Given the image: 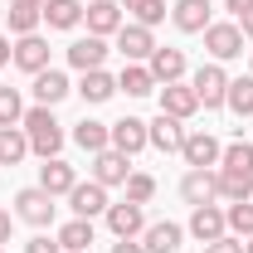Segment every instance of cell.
Returning a JSON list of instances; mask_svg holds the SVG:
<instances>
[{
	"label": "cell",
	"mask_w": 253,
	"mask_h": 253,
	"mask_svg": "<svg viewBox=\"0 0 253 253\" xmlns=\"http://www.w3.org/2000/svg\"><path fill=\"white\" fill-rule=\"evenodd\" d=\"M20 126H25V136H30V151H39L44 161L63 151V126L54 122L49 107H30V112L20 117Z\"/></svg>",
	"instance_id": "1"
},
{
	"label": "cell",
	"mask_w": 253,
	"mask_h": 253,
	"mask_svg": "<svg viewBox=\"0 0 253 253\" xmlns=\"http://www.w3.org/2000/svg\"><path fill=\"white\" fill-rule=\"evenodd\" d=\"M190 88L200 97V107H224V97H229V73H224L219 63H200L195 78H190Z\"/></svg>",
	"instance_id": "2"
},
{
	"label": "cell",
	"mask_w": 253,
	"mask_h": 253,
	"mask_svg": "<svg viewBox=\"0 0 253 253\" xmlns=\"http://www.w3.org/2000/svg\"><path fill=\"white\" fill-rule=\"evenodd\" d=\"M15 214L25 224H34V229H44V224H54V195L44 185H30L15 195Z\"/></svg>",
	"instance_id": "3"
},
{
	"label": "cell",
	"mask_w": 253,
	"mask_h": 253,
	"mask_svg": "<svg viewBox=\"0 0 253 253\" xmlns=\"http://www.w3.org/2000/svg\"><path fill=\"white\" fill-rule=\"evenodd\" d=\"M180 156H185L190 170H210V166H219L224 146L210 136V131H185V141H180Z\"/></svg>",
	"instance_id": "4"
},
{
	"label": "cell",
	"mask_w": 253,
	"mask_h": 253,
	"mask_svg": "<svg viewBox=\"0 0 253 253\" xmlns=\"http://www.w3.org/2000/svg\"><path fill=\"white\" fill-rule=\"evenodd\" d=\"M107 229H112L117 239H136V234H146V210H141V205H131V200L107 205Z\"/></svg>",
	"instance_id": "5"
},
{
	"label": "cell",
	"mask_w": 253,
	"mask_h": 253,
	"mask_svg": "<svg viewBox=\"0 0 253 253\" xmlns=\"http://www.w3.org/2000/svg\"><path fill=\"white\" fill-rule=\"evenodd\" d=\"M205 49L214 54V63L239 59V54H244V30H239V25H210V30H205Z\"/></svg>",
	"instance_id": "6"
},
{
	"label": "cell",
	"mask_w": 253,
	"mask_h": 253,
	"mask_svg": "<svg viewBox=\"0 0 253 253\" xmlns=\"http://www.w3.org/2000/svg\"><path fill=\"white\" fill-rule=\"evenodd\" d=\"M117 49H122L126 63H146L156 54V39H151L146 25H122V30H117Z\"/></svg>",
	"instance_id": "7"
},
{
	"label": "cell",
	"mask_w": 253,
	"mask_h": 253,
	"mask_svg": "<svg viewBox=\"0 0 253 253\" xmlns=\"http://www.w3.org/2000/svg\"><path fill=\"white\" fill-rule=\"evenodd\" d=\"M68 205H73V214L78 219H93V214H107V185H97V180H78V185L68 190Z\"/></svg>",
	"instance_id": "8"
},
{
	"label": "cell",
	"mask_w": 253,
	"mask_h": 253,
	"mask_svg": "<svg viewBox=\"0 0 253 253\" xmlns=\"http://www.w3.org/2000/svg\"><path fill=\"white\" fill-rule=\"evenodd\" d=\"M190 234L200 239V244H214L229 234V219H224L219 205H195V214H190Z\"/></svg>",
	"instance_id": "9"
},
{
	"label": "cell",
	"mask_w": 253,
	"mask_h": 253,
	"mask_svg": "<svg viewBox=\"0 0 253 253\" xmlns=\"http://www.w3.org/2000/svg\"><path fill=\"white\" fill-rule=\"evenodd\" d=\"M83 20H88V34H97V39H107V34H117L126 25L117 0H93V5L83 10Z\"/></svg>",
	"instance_id": "10"
},
{
	"label": "cell",
	"mask_w": 253,
	"mask_h": 253,
	"mask_svg": "<svg viewBox=\"0 0 253 253\" xmlns=\"http://www.w3.org/2000/svg\"><path fill=\"white\" fill-rule=\"evenodd\" d=\"M141 146H151V131L141 117H122V122H112V151H122V156H136Z\"/></svg>",
	"instance_id": "11"
},
{
	"label": "cell",
	"mask_w": 253,
	"mask_h": 253,
	"mask_svg": "<svg viewBox=\"0 0 253 253\" xmlns=\"http://www.w3.org/2000/svg\"><path fill=\"white\" fill-rule=\"evenodd\" d=\"M10 63L25 68V73H44V68H49V39H44V34H20Z\"/></svg>",
	"instance_id": "12"
},
{
	"label": "cell",
	"mask_w": 253,
	"mask_h": 253,
	"mask_svg": "<svg viewBox=\"0 0 253 253\" xmlns=\"http://www.w3.org/2000/svg\"><path fill=\"white\" fill-rule=\"evenodd\" d=\"M180 195H185V205H214L219 200V170H190L180 180Z\"/></svg>",
	"instance_id": "13"
},
{
	"label": "cell",
	"mask_w": 253,
	"mask_h": 253,
	"mask_svg": "<svg viewBox=\"0 0 253 253\" xmlns=\"http://www.w3.org/2000/svg\"><path fill=\"white\" fill-rule=\"evenodd\" d=\"M170 20H175V30H185V34H205L214 25L210 20V0H175Z\"/></svg>",
	"instance_id": "14"
},
{
	"label": "cell",
	"mask_w": 253,
	"mask_h": 253,
	"mask_svg": "<svg viewBox=\"0 0 253 253\" xmlns=\"http://www.w3.org/2000/svg\"><path fill=\"white\" fill-rule=\"evenodd\" d=\"M102 59H107V39H97V34H88V39H73V44H68V63H73L78 73H93V68H102Z\"/></svg>",
	"instance_id": "15"
},
{
	"label": "cell",
	"mask_w": 253,
	"mask_h": 253,
	"mask_svg": "<svg viewBox=\"0 0 253 253\" xmlns=\"http://www.w3.org/2000/svg\"><path fill=\"white\" fill-rule=\"evenodd\" d=\"M39 185L49 190V195H68V190L78 185V170H73L63 156H49L44 166H39Z\"/></svg>",
	"instance_id": "16"
},
{
	"label": "cell",
	"mask_w": 253,
	"mask_h": 253,
	"mask_svg": "<svg viewBox=\"0 0 253 253\" xmlns=\"http://www.w3.org/2000/svg\"><path fill=\"white\" fill-rule=\"evenodd\" d=\"M126 175H131V166H126V156L122 151H97L93 156V180L97 185H126Z\"/></svg>",
	"instance_id": "17"
},
{
	"label": "cell",
	"mask_w": 253,
	"mask_h": 253,
	"mask_svg": "<svg viewBox=\"0 0 253 253\" xmlns=\"http://www.w3.org/2000/svg\"><path fill=\"white\" fill-rule=\"evenodd\" d=\"M195 107H200V97H195V88L190 83H166L161 88V112H170V117H195Z\"/></svg>",
	"instance_id": "18"
},
{
	"label": "cell",
	"mask_w": 253,
	"mask_h": 253,
	"mask_svg": "<svg viewBox=\"0 0 253 253\" xmlns=\"http://www.w3.org/2000/svg\"><path fill=\"white\" fill-rule=\"evenodd\" d=\"M180 239H185V229H180V224L161 219V224H146L141 249H146V253H175V249H180Z\"/></svg>",
	"instance_id": "19"
},
{
	"label": "cell",
	"mask_w": 253,
	"mask_h": 253,
	"mask_svg": "<svg viewBox=\"0 0 253 253\" xmlns=\"http://www.w3.org/2000/svg\"><path fill=\"white\" fill-rule=\"evenodd\" d=\"M146 68H151L156 83H180V78H185V54H180V49H161V44H156V54L146 59Z\"/></svg>",
	"instance_id": "20"
},
{
	"label": "cell",
	"mask_w": 253,
	"mask_h": 253,
	"mask_svg": "<svg viewBox=\"0 0 253 253\" xmlns=\"http://www.w3.org/2000/svg\"><path fill=\"white\" fill-rule=\"evenodd\" d=\"M146 131H151V146L156 151H180V141H185V126H180V117H170V112H161L156 122H146Z\"/></svg>",
	"instance_id": "21"
},
{
	"label": "cell",
	"mask_w": 253,
	"mask_h": 253,
	"mask_svg": "<svg viewBox=\"0 0 253 253\" xmlns=\"http://www.w3.org/2000/svg\"><path fill=\"white\" fill-rule=\"evenodd\" d=\"M68 93H73V88H68V78H63L59 68L34 73V97H39V107H54V102H63Z\"/></svg>",
	"instance_id": "22"
},
{
	"label": "cell",
	"mask_w": 253,
	"mask_h": 253,
	"mask_svg": "<svg viewBox=\"0 0 253 253\" xmlns=\"http://www.w3.org/2000/svg\"><path fill=\"white\" fill-rule=\"evenodd\" d=\"M54 239H59L63 253H88V249H93V219H78V214H73Z\"/></svg>",
	"instance_id": "23"
},
{
	"label": "cell",
	"mask_w": 253,
	"mask_h": 253,
	"mask_svg": "<svg viewBox=\"0 0 253 253\" xmlns=\"http://www.w3.org/2000/svg\"><path fill=\"white\" fill-rule=\"evenodd\" d=\"M83 0H44V20H49V30H73V25H83Z\"/></svg>",
	"instance_id": "24"
},
{
	"label": "cell",
	"mask_w": 253,
	"mask_h": 253,
	"mask_svg": "<svg viewBox=\"0 0 253 253\" xmlns=\"http://www.w3.org/2000/svg\"><path fill=\"white\" fill-rule=\"evenodd\" d=\"M219 200H229V205L253 200V170H229V166H219Z\"/></svg>",
	"instance_id": "25"
},
{
	"label": "cell",
	"mask_w": 253,
	"mask_h": 253,
	"mask_svg": "<svg viewBox=\"0 0 253 253\" xmlns=\"http://www.w3.org/2000/svg\"><path fill=\"white\" fill-rule=\"evenodd\" d=\"M73 141H78V146H83V151H107V146H112V126H102V122H93V117H83V122L73 126Z\"/></svg>",
	"instance_id": "26"
},
{
	"label": "cell",
	"mask_w": 253,
	"mask_h": 253,
	"mask_svg": "<svg viewBox=\"0 0 253 253\" xmlns=\"http://www.w3.org/2000/svg\"><path fill=\"white\" fill-rule=\"evenodd\" d=\"M25 156H30L25 126H0V166H20Z\"/></svg>",
	"instance_id": "27"
},
{
	"label": "cell",
	"mask_w": 253,
	"mask_h": 253,
	"mask_svg": "<svg viewBox=\"0 0 253 253\" xmlns=\"http://www.w3.org/2000/svg\"><path fill=\"white\" fill-rule=\"evenodd\" d=\"M117 88H122L126 97H146V93H156V78H151L146 63H126L122 78H117Z\"/></svg>",
	"instance_id": "28"
},
{
	"label": "cell",
	"mask_w": 253,
	"mask_h": 253,
	"mask_svg": "<svg viewBox=\"0 0 253 253\" xmlns=\"http://www.w3.org/2000/svg\"><path fill=\"white\" fill-rule=\"evenodd\" d=\"M78 93H83V102H107V97L117 93V78H112V73H102V68H93V73H83Z\"/></svg>",
	"instance_id": "29"
},
{
	"label": "cell",
	"mask_w": 253,
	"mask_h": 253,
	"mask_svg": "<svg viewBox=\"0 0 253 253\" xmlns=\"http://www.w3.org/2000/svg\"><path fill=\"white\" fill-rule=\"evenodd\" d=\"M224 107H229V112H239V117H253V73L229 78V97H224Z\"/></svg>",
	"instance_id": "30"
},
{
	"label": "cell",
	"mask_w": 253,
	"mask_h": 253,
	"mask_svg": "<svg viewBox=\"0 0 253 253\" xmlns=\"http://www.w3.org/2000/svg\"><path fill=\"white\" fill-rule=\"evenodd\" d=\"M122 10H131L136 25H146V30L166 20V0H122Z\"/></svg>",
	"instance_id": "31"
},
{
	"label": "cell",
	"mask_w": 253,
	"mask_h": 253,
	"mask_svg": "<svg viewBox=\"0 0 253 253\" xmlns=\"http://www.w3.org/2000/svg\"><path fill=\"white\" fill-rule=\"evenodd\" d=\"M39 20H44L39 5H10V34H34Z\"/></svg>",
	"instance_id": "32"
},
{
	"label": "cell",
	"mask_w": 253,
	"mask_h": 253,
	"mask_svg": "<svg viewBox=\"0 0 253 253\" xmlns=\"http://www.w3.org/2000/svg\"><path fill=\"white\" fill-rule=\"evenodd\" d=\"M224 219H229V229H234L239 239H253V200L229 205V210H224Z\"/></svg>",
	"instance_id": "33"
},
{
	"label": "cell",
	"mask_w": 253,
	"mask_h": 253,
	"mask_svg": "<svg viewBox=\"0 0 253 253\" xmlns=\"http://www.w3.org/2000/svg\"><path fill=\"white\" fill-rule=\"evenodd\" d=\"M219 166H229V170H253V141H229L224 146V156H219Z\"/></svg>",
	"instance_id": "34"
},
{
	"label": "cell",
	"mask_w": 253,
	"mask_h": 253,
	"mask_svg": "<svg viewBox=\"0 0 253 253\" xmlns=\"http://www.w3.org/2000/svg\"><path fill=\"white\" fill-rule=\"evenodd\" d=\"M151 195H156V175H146V170L126 175V200L131 205H151Z\"/></svg>",
	"instance_id": "35"
},
{
	"label": "cell",
	"mask_w": 253,
	"mask_h": 253,
	"mask_svg": "<svg viewBox=\"0 0 253 253\" xmlns=\"http://www.w3.org/2000/svg\"><path fill=\"white\" fill-rule=\"evenodd\" d=\"M20 117H25L20 93H15V88H0V126H20Z\"/></svg>",
	"instance_id": "36"
},
{
	"label": "cell",
	"mask_w": 253,
	"mask_h": 253,
	"mask_svg": "<svg viewBox=\"0 0 253 253\" xmlns=\"http://www.w3.org/2000/svg\"><path fill=\"white\" fill-rule=\"evenodd\" d=\"M25 253H63V249H59V239H44V234H34L30 244H25Z\"/></svg>",
	"instance_id": "37"
},
{
	"label": "cell",
	"mask_w": 253,
	"mask_h": 253,
	"mask_svg": "<svg viewBox=\"0 0 253 253\" xmlns=\"http://www.w3.org/2000/svg\"><path fill=\"white\" fill-rule=\"evenodd\" d=\"M205 253H244V244L224 234V239H214V244H205Z\"/></svg>",
	"instance_id": "38"
},
{
	"label": "cell",
	"mask_w": 253,
	"mask_h": 253,
	"mask_svg": "<svg viewBox=\"0 0 253 253\" xmlns=\"http://www.w3.org/2000/svg\"><path fill=\"white\" fill-rule=\"evenodd\" d=\"M112 253H146V249H141L136 239H117V244H112Z\"/></svg>",
	"instance_id": "39"
},
{
	"label": "cell",
	"mask_w": 253,
	"mask_h": 253,
	"mask_svg": "<svg viewBox=\"0 0 253 253\" xmlns=\"http://www.w3.org/2000/svg\"><path fill=\"white\" fill-rule=\"evenodd\" d=\"M15 59V44H10V39H5V34H0V68H5V63Z\"/></svg>",
	"instance_id": "40"
},
{
	"label": "cell",
	"mask_w": 253,
	"mask_h": 253,
	"mask_svg": "<svg viewBox=\"0 0 253 253\" xmlns=\"http://www.w3.org/2000/svg\"><path fill=\"white\" fill-rule=\"evenodd\" d=\"M224 10H234V15H244V10H253V0H224Z\"/></svg>",
	"instance_id": "41"
},
{
	"label": "cell",
	"mask_w": 253,
	"mask_h": 253,
	"mask_svg": "<svg viewBox=\"0 0 253 253\" xmlns=\"http://www.w3.org/2000/svg\"><path fill=\"white\" fill-rule=\"evenodd\" d=\"M239 30H244V34L253 39V10H244V15H239Z\"/></svg>",
	"instance_id": "42"
},
{
	"label": "cell",
	"mask_w": 253,
	"mask_h": 253,
	"mask_svg": "<svg viewBox=\"0 0 253 253\" xmlns=\"http://www.w3.org/2000/svg\"><path fill=\"white\" fill-rule=\"evenodd\" d=\"M0 244H10V214L0 210Z\"/></svg>",
	"instance_id": "43"
},
{
	"label": "cell",
	"mask_w": 253,
	"mask_h": 253,
	"mask_svg": "<svg viewBox=\"0 0 253 253\" xmlns=\"http://www.w3.org/2000/svg\"><path fill=\"white\" fill-rule=\"evenodd\" d=\"M15 5H39V10H44V0H15Z\"/></svg>",
	"instance_id": "44"
},
{
	"label": "cell",
	"mask_w": 253,
	"mask_h": 253,
	"mask_svg": "<svg viewBox=\"0 0 253 253\" xmlns=\"http://www.w3.org/2000/svg\"><path fill=\"white\" fill-rule=\"evenodd\" d=\"M244 253H253V239H249V244H244Z\"/></svg>",
	"instance_id": "45"
},
{
	"label": "cell",
	"mask_w": 253,
	"mask_h": 253,
	"mask_svg": "<svg viewBox=\"0 0 253 253\" xmlns=\"http://www.w3.org/2000/svg\"><path fill=\"white\" fill-rule=\"evenodd\" d=\"M0 253H5V249H0Z\"/></svg>",
	"instance_id": "46"
}]
</instances>
